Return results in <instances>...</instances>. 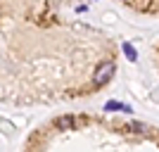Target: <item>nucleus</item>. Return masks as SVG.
<instances>
[{"label": "nucleus", "mask_w": 159, "mask_h": 152, "mask_svg": "<svg viewBox=\"0 0 159 152\" xmlns=\"http://www.w3.org/2000/svg\"><path fill=\"white\" fill-rule=\"evenodd\" d=\"M57 126H60V128H71L74 119H71V117H60V119H57Z\"/></svg>", "instance_id": "20e7f679"}, {"label": "nucleus", "mask_w": 159, "mask_h": 152, "mask_svg": "<svg viewBox=\"0 0 159 152\" xmlns=\"http://www.w3.org/2000/svg\"><path fill=\"white\" fill-rule=\"evenodd\" d=\"M114 62H105V64H100L98 69H95V74H93V83L95 86H105L107 81L114 76Z\"/></svg>", "instance_id": "f257e3e1"}, {"label": "nucleus", "mask_w": 159, "mask_h": 152, "mask_svg": "<svg viewBox=\"0 0 159 152\" xmlns=\"http://www.w3.org/2000/svg\"><path fill=\"white\" fill-rule=\"evenodd\" d=\"M105 109H107V112H114V109H124V112H131V107H124V105H119V102H107Z\"/></svg>", "instance_id": "7ed1b4c3"}, {"label": "nucleus", "mask_w": 159, "mask_h": 152, "mask_svg": "<svg viewBox=\"0 0 159 152\" xmlns=\"http://www.w3.org/2000/svg\"><path fill=\"white\" fill-rule=\"evenodd\" d=\"M124 53H126V57H128L131 62L138 60V53H135V48H133L131 43H124Z\"/></svg>", "instance_id": "f03ea898"}, {"label": "nucleus", "mask_w": 159, "mask_h": 152, "mask_svg": "<svg viewBox=\"0 0 159 152\" xmlns=\"http://www.w3.org/2000/svg\"><path fill=\"white\" fill-rule=\"evenodd\" d=\"M128 128H131V131H135V133H145V131H147V126L140 124V121H131V124H128Z\"/></svg>", "instance_id": "39448f33"}]
</instances>
